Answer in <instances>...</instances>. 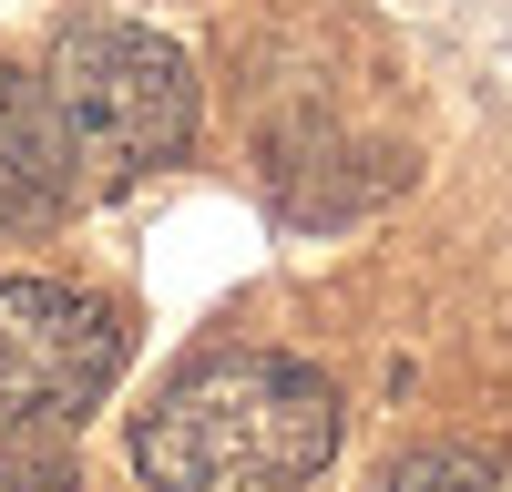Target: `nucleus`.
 I'll list each match as a JSON object with an SVG mask.
<instances>
[{"label":"nucleus","mask_w":512,"mask_h":492,"mask_svg":"<svg viewBox=\"0 0 512 492\" xmlns=\"http://www.w3.org/2000/svg\"><path fill=\"white\" fill-rule=\"evenodd\" d=\"M338 451V400L308 359L226 349L144 410L134 472L154 492H297Z\"/></svg>","instance_id":"obj_1"},{"label":"nucleus","mask_w":512,"mask_h":492,"mask_svg":"<svg viewBox=\"0 0 512 492\" xmlns=\"http://www.w3.org/2000/svg\"><path fill=\"white\" fill-rule=\"evenodd\" d=\"M52 113L72 134V164H93L103 185H134L154 164H175L195 134V72L175 41H154L134 21H82L52 52Z\"/></svg>","instance_id":"obj_2"},{"label":"nucleus","mask_w":512,"mask_h":492,"mask_svg":"<svg viewBox=\"0 0 512 492\" xmlns=\"http://www.w3.org/2000/svg\"><path fill=\"white\" fill-rule=\"evenodd\" d=\"M123 369V318L93 287L0 277V421H82Z\"/></svg>","instance_id":"obj_3"},{"label":"nucleus","mask_w":512,"mask_h":492,"mask_svg":"<svg viewBox=\"0 0 512 492\" xmlns=\"http://www.w3.org/2000/svg\"><path fill=\"white\" fill-rule=\"evenodd\" d=\"M72 195V134L31 72L0 62V226H41Z\"/></svg>","instance_id":"obj_4"},{"label":"nucleus","mask_w":512,"mask_h":492,"mask_svg":"<svg viewBox=\"0 0 512 492\" xmlns=\"http://www.w3.org/2000/svg\"><path fill=\"white\" fill-rule=\"evenodd\" d=\"M379 492H512V462L502 451H472V441H441V451H410Z\"/></svg>","instance_id":"obj_5"},{"label":"nucleus","mask_w":512,"mask_h":492,"mask_svg":"<svg viewBox=\"0 0 512 492\" xmlns=\"http://www.w3.org/2000/svg\"><path fill=\"white\" fill-rule=\"evenodd\" d=\"M0 492H82V472L62 451H11V462H0Z\"/></svg>","instance_id":"obj_6"}]
</instances>
